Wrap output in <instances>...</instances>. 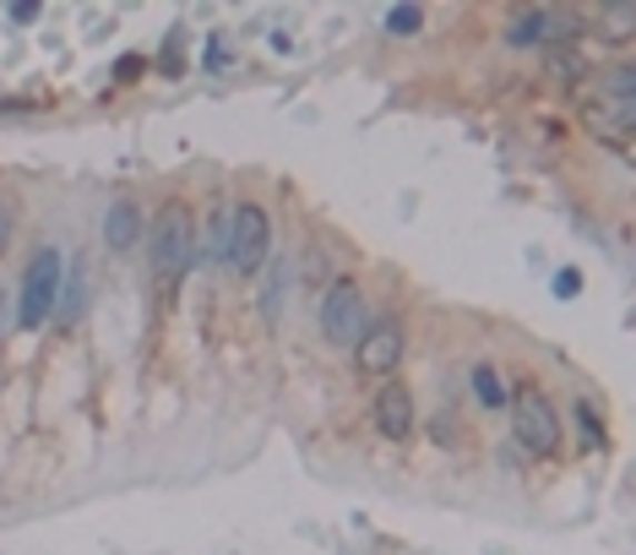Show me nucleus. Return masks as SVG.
<instances>
[{"label":"nucleus","instance_id":"obj_8","mask_svg":"<svg viewBox=\"0 0 636 555\" xmlns=\"http://www.w3.org/2000/svg\"><path fill=\"white\" fill-rule=\"evenodd\" d=\"M587 131L598 137V142H626L636 126V103H620V99H593L583 109Z\"/></svg>","mask_w":636,"mask_h":555},{"label":"nucleus","instance_id":"obj_1","mask_svg":"<svg viewBox=\"0 0 636 555\" xmlns=\"http://www.w3.org/2000/svg\"><path fill=\"white\" fill-rule=\"evenodd\" d=\"M152 278H158V289H180V278L196 267V229H191V212L180 202H169L158 212V224H152Z\"/></svg>","mask_w":636,"mask_h":555},{"label":"nucleus","instance_id":"obj_4","mask_svg":"<svg viewBox=\"0 0 636 555\" xmlns=\"http://www.w3.org/2000/svg\"><path fill=\"white\" fill-rule=\"evenodd\" d=\"M267 256H272V218H267V207L261 202L229 207V267L245 272V278H256L267 267Z\"/></svg>","mask_w":636,"mask_h":555},{"label":"nucleus","instance_id":"obj_11","mask_svg":"<svg viewBox=\"0 0 636 555\" xmlns=\"http://www.w3.org/2000/svg\"><path fill=\"white\" fill-rule=\"evenodd\" d=\"M82 305H88V278H82V267H66V289H60V305H54V327H77L82 321Z\"/></svg>","mask_w":636,"mask_h":555},{"label":"nucleus","instance_id":"obj_2","mask_svg":"<svg viewBox=\"0 0 636 555\" xmlns=\"http://www.w3.org/2000/svg\"><path fill=\"white\" fill-rule=\"evenodd\" d=\"M506 408H511V436L517 447L534 457H555L560 453V408L549 404V393L523 381L517 393H506Z\"/></svg>","mask_w":636,"mask_h":555},{"label":"nucleus","instance_id":"obj_22","mask_svg":"<svg viewBox=\"0 0 636 555\" xmlns=\"http://www.w3.org/2000/svg\"><path fill=\"white\" fill-rule=\"evenodd\" d=\"M11 327H17V295H11V289H0V338H6Z\"/></svg>","mask_w":636,"mask_h":555},{"label":"nucleus","instance_id":"obj_21","mask_svg":"<svg viewBox=\"0 0 636 555\" xmlns=\"http://www.w3.org/2000/svg\"><path fill=\"white\" fill-rule=\"evenodd\" d=\"M201 66H207V71H223V66H229V44H223L218 33L207 39V50H201Z\"/></svg>","mask_w":636,"mask_h":555},{"label":"nucleus","instance_id":"obj_24","mask_svg":"<svg viewBox=\"0 0 636 555\" xmlns=\"http://www.w3.org/2000/svg\"><path fill=\"white\" fill-rule=\"evenodd\" d=\"M604 22H615L620 33L632 28V6H604Z\"/></svg>","mask_w":636,"mask_h":555},{"label":"nucleus","instance_id":"obj_17","mask_svg":"<svg viewBox=\"0 0 636 555\" xmlns=\"http://www.w3.org/2000/svg\"><path fill=\"white\" fill-rule=\"evenodd\" d=\"M425 28V6H391L387 11V33H397V39H414Z\"/></svg>","mask_w":636,"mask_h":555},{"label":"nucleus","instance_id":"obj_19","mask_svg":"<svg viewBox=\"0 0 636 555\" xmlns=\"http://www.w3.org/2000/svg\"><path fill=\"white\" fill-rule=\"evenodd\" d=\"M109 77H115V82H120V88H131V82H137V77H147V54H120V60H115V71H109Z\"/></svg>","mask_w":636,"mask_h":555},{"label":"nucleus","instance_id":"obj_13","mask_svg":"<svg viewBox=\"0 0 636 555\" xmlns=\"http://www.w3.org/2000/svg\"><path fill=\"white\" fill-rule=\"evenodd\" d=\"M506 44H511V50H538V44H544V11L517 17V22L506 28Z\"/></svg>","mask_w":636,"mask_h":555},{"label":"nucleus","instance_id":"obj_6","mask_svg":"<svg viewBox=\"0 0 636 555\" xmlns=\"http://www.w3.org/2000/svg\"><path fill=\"white\" fill-rule=\"evenodd\" d=\"M397 359H403V321H397V316L370 321V327H365V338L354 344V365H359L365 376H391V370H397Z\"/></svg>","mask_w":636,"mask_h":555},{"label":"nucleus","instance_id":"obj_3","mask_svg":"<svg viewBox=\"0 0 636 555\" xmlns=\"http://www.w3.org/2000/svg\"><path fill=\"white\" fill-rule=\"evenodd\" d=\"M60 289H66V256L54 251V246H44V251L28 261V272H22V289H17V327H22V333H39L44 321H54Z\"/></svg>","mask_w":636,"mask_h":555},{"label":"nucleus","instance_id":"obj_5","mask_svg":"<svg viewBox=\"0 0 636 555\" xmlns=\"http://www.w3.org/2000/svg\"><path fill=\"white\" fill-rule=\"evenodd\" d=\"M365 327H370V316H365V295H359V284L338 278V284L327 289V300H321V333H327V344L354 349V344L365 338Z\"/></svg>","mask_w":636,"mask_h":555},{"label":"nucleus","instance_id":"obj_18","mask_svg":"<svg viewBox=\"0 0 636 555\" xmlns=\"http://www.w3.org/2000/svg\"><path fill=\"white\" fill-rule=\"evenodd\" d=\"M158 71H163L169 82L186 71V33H169V39H163V50H158Z\"/></svg>","mask_w":636,"mask_h":555},{"label":"nucleus","instance_id":"obj_9","mask_svg":"<svg viewBox=\"0 0 636 555\" xmlns=\"http://www.w3.org/2000/svg\"><path fill=\"white\" fill-rule=\"evenodd\" d=\"M103 240H109V251H131L137 240H142V207L137 202H115L103 212Z\"/></svg>","mask_w":636,"mask_h":555},{"label":"nucleus","instance_id":"obj_23","mask_svg":"<svg viewBox=\"0 0 636 555\" xmlns=\"http://www.w3.org/2000/svg\"><path fill=\"white\" fill-rule=\"evenodd\" d=\"M6 17H11L17 28H28V22H39V6H33V0H17V6H6Z\"/></svg>","mask_w":636,"mask_h":555},{"label":"nucleus","instance_id":"obj_10","mask_svg":"<svg viewBox=\"0 0 636 555\" xmlns=\"http://www.w3.org/2000/svg\"><path fill=\"white\" fill-rule=\"evenodd\" d=\"M284 284H289V256L272 251L267 256V267H261V321H278V310H284Z\"/></svg>","mask_w":636,"mask_h":555},{"label":"nucleus","instance_id":"obj_7","mask_svg":"<svg viewBox=\"0 0 636 555\" xmlns=\"http://www.w3.org/2000/svg\"><path fill=\"white\" fill-rule=\"evenodd\" d=\"M370 419H376V430H381L387 442H408V436H414V393L397 387V381H387V387L376 393Z\"/></svg>","mask_w":636,"mask_h":555},{"label":"nucleus","instance_id":"obj_25","mask_svg":"<svg viewBox=\"0 0 636 555\" xmlns=\"http://www.w3.org/2000/svg\"><path fill=\"white\" fill-rule=\"evenodd\" d=\"M6 246H11V207L0 202V256H6Z\"/></svg>","mask_w":636,"mask_h":555},{"label":"nucleus","instance_id":"obj_15","mask_svg":"<svg viewBox=\"0 0 636 555\" xmlns=\"http://www.w3.org/2000/svg\"><path fill=\"white\" fill-rule=\"evenodd\" d=\"M474 398L485 408H506V387H500L495 365H474Z\"/></svg>","mask_w":636,"mask_h":555},{"label":"nucleus","instance_id":"obj_20","mask_svg":"<svg viewBox=\"0 0 636 555\" xmlns=\"http://www.w3.org/2000/svg\"><path fill=\"white\" fill-rule=\"evenodd\" d=\"M555 295H560V300L583 295V272H577V267H560V272H555Z\"/></svg>","mask_w":636,"mask_h":555},{"label":"nucleus","instance_id":"obj_14","mask_svg":"<svg viewBox=\"0 0 636 555\" xmlns=\"http://www.w3.org/2000/svg\"><path fill=\"white\" fill-rule=\"evenodd\" d=\"M598 99H620V103H632V99H636V77H632V66H615V71H604V77H598Z\"/></svg>","mask_w":636,"mask_h":555},{"label":"nucleus","instance_id":"obj_12","mask_svg":"<svg viewBox=\"0 0 636 555\" xmlns=\"http://www.w3.org/2000/svg\"><path fill=\"white\" fill-rule=\"evenodd\" d=\"M196 256H201L207 267L229 261V212H223V207H212V218H207V246H201Z\"/></svg>","mask_w":636,"mask_h":555},{"label":"nucleus","instance_id":"obj_16","mask_svg":"<svg viewBox=\"0 0 636 555\" xmlns=\"http://www.w3.org/2000/svg\"><path fill=\"white\" fill-rule=\"evenodd\" d=\"M577 414V425H583V447L587 453H609V436H604V419L593 414V404H577L572 408Z\"/></svg>","mask_w":636,"mask_h":555}]
</instances>
